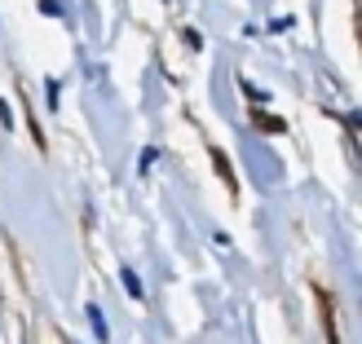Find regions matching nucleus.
<instances>
[{"label":"nucleus","mask_w":362,"mask_h":344,"mask_svg":"<svg viewBox=\"0 0 362 344\" xmlns=\"http://www.w3.org/2000/svg\"><path fill=\"white\" fill-rule=\"evenodd\" d=\"M88 322H93V336H98V340H111V331H106V318H102V309H93V304H88Z\"/></svg>","instance_id":"1"},{"label":"nucleus","mask_w":362,"mask_h":344,"mask_svg":"<svg viewBox=\"0 0 362 344\" xmlns=\"http://www.w3.org/2000/svg\"><path fill=\"white\" fill-rule=\"evenodd\" d=\"M119 278H124V287H129V296H133V300H141V296H146V292H141V278L133 274V269H124Z\"/></svg>","instance_id":"2"}]
</instances>
